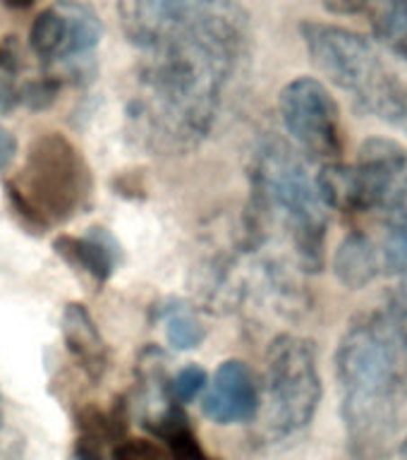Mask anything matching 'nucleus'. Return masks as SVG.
<instances>
[{"label": "nucleus", "instance_id": "21", "mask_svg": "<svg viewBox=\"0 0 407 460\" xmlns=\"http://www.w3.org/2000/svg\"><path fill=\"white\" fill-rule=\"evenodd\" d=\"M14 156H17V139L10 129L0 125V172L13 164Z\"/></svg>", "mask_w": 407, "mask_h": 460}, {"label": "nucleus", "instance_id": "6", "mask_svg": "<svg viewBox=\"0 0 407 460\" xmlns=\"http://www.w3.org/2000/svg\"><path fill=\"white\" fill-rule=\"evenodd\" d=\"M322 401V376L314 343L280 333L266 352L264 415L261 429L269 441H283L307 427Z\"/></svg>", "mask_w": 407, "mask_h": 460}, {"label": "nucleus", "instance_id": "15", "mask_svg": "<svg viewBox=\"0 0 407 460\" xmlns=\"http://www.w3.org/2000/svg\"><path fill=\"white\" fill-rule=\"evenodd\" d=\"M171 10L173 0H115L122 31L137 50H144L161 34Z\"/></svg>", "mask_w": 407, "mask_h": 460}, {"label": "nucleus", "instance_id": "3", "mask_svg": "<svg viewBox=\"0 0 407 460\" xmlns=\"http://www.w3.org/2000/svg\"><path fill=\"white\" fill-rule=\"evenodd\" d=\"M250 182L261 223L286 235L302 271H322L329 207L300 154L279 137H261L252 151Z\"/></svg>", "mask_w": 407, "mask_h": 460}, {"label": "nucleus", "instance_id": "9", "mask_svg": "<svg viewBox=\"0 0 407 460\" xmlns=\"http://www.w3.org/2000/svg\"><path fill=\"white\" fill-rule=\"evenodd\" d=\"M101 20L82 0H58L34 20L29 43L46 63L92 56L101 43Z\"/></svg>", "mask_w": 407, "mask_h": 460}, {"label": "nucleus", "instance_id": "23", "mask_svg": "<svg viewBox=\"0 0 407 460\" xmlns=\"http://www.w3.org/2000/svg\"><path fill=\"white\" fill-rule=\"evenodd\" d=\"M17 96H20V93L14 92L13 86L7 84V82H0V113L10 111L14 101H17Z\"/></svg>", "mask_w": 407, "mask_h": 460}, {"label": "nucleus", "instance_id": "13", "mask_svg": "<svg viewBox=\"0 0 407 460\" xmlns=\"http://www.w3.org/2000/svg\"><path fill=\"white\" fill-rule=\"evenodd\" d=\"M63 338L67 350L77 358V362L92 374L93 379L106 369V343L99 333V326L89 314V309L79 302H70L63 312Z\"/></svg>", "mask_w": 407, "mask_h": 460}, {"label": "nucleus", "instance_id": "27", "mask_svg": "<svg viewBox=\"0 0 407 460\" xmlns=\"http://www.w3.org/2000/svg\"><path fill=\"white\" fill-rule=\"evenodd\" d=\"M0 429H3V405H0Z\"/></svg>", "mask_w": 407, "mask_h": 460}, {"label": "nucleus", "instance_id": "17", "mask_svg": "<svg viewBox=\"0 0 407 460\" xmlns=\"http://www.w3.org/2000/svg\"><path fill=\"white\" fill-rule=\"evenodd\" d=\"M372 27L384 49L407 60V0H376Z\"/></svg>", "mask_w": 407, "mask_h": 460}, {"label": "nucleus", "instance_id": "5", "mask_svg": "<svg viewBox=\"0 0 407 460\" xmlns=\"http://www.w3.org/2000/svg\"><path fill=\"white\" fill-rule=\"evenodd\" d=\"M92 194V175L82 151L58 132L29 144L20 172L7 180V197L22 221L43 230L70 221Z\"/></svg>", "mask_w": 407, "mask_h": 460}, {"label": "nucleus", "instance_id": "11", "mask_svg": "<svg viewBox=\"0 0 407 460\" xmlns=\"http://www.w3.org/2000/svg\"><path fill=\"white\" fill-rule=\"evenodd\" d=\"M384 244L381 269H386L394 279V297H391V316L407 336V194L391 211L384 214Z\"/></svg>", "mask_w": 407, "mask_h": 460}, {"label": "nucleus", "instance_id": "14", "mask_svg": "<svg viewBox=\"0 0 407 460\" xmlns=\"http://www.w3.org/2000/svg\"><path fill=\"white\" fill-rule=\"evenodd\" d=\"M144 424L161 441L165 451L171 453L173 460H216L204 451L190 424V417L178 402L171 401V405H165L156 417H151Z\"/></svg>", "mask_w": 407, "mask_h": 460}, {"label": "nucleus", "instance_id": "24", "mask_svg": "<svg viewBox=\"0 0 407 460\" xmlns=\"http://www.w3.org/2000/svg\"><path fill=\"white\" fill-rule=\"evenodd\" d=\"M3 5L13 7V10H24V7L34 5V0H0Z\"/></svg>", "mask_w": 407, "mask_h": 460}, {"label": "nucleus", "instance_id": "12", "mask_svg": "<svg viewBox=\"0 0 407 460\" xmlns=\"http://www.w3.org/2000/svg\"><path fill=\"white\" fill-rule=\"evenodd\" d=\"M56 250L72 266L89 273L96 283H106L120 264V244L101 226L89 228L82 237L60 235L56 240Z\"/></svg>", "mask_w": 407, "mask_h": 460}, {"label": "nucleus", "instance_id": "20", "mask_svg": "<svg viewBox=\"0 0 407 460\" xmlns=\"http://www.w3.org/2000/svg\"><path fill=\"white\" fill-rule=\"evenodd\" d=\"M113 460H173L164 446L151 438H125L113 448Z\"/></svg>", "mask_w": 407, "mask_h": 460}, {"label": "nucleus", "instance_id": "18", "mask_svg": "<svg viewBox=\"0 0 407 460\" xmlns=\"http://www.w3.org/2000/svg\"><path fill=\"white\" fill-rule=\"evenodd\" d=\"M165 338L175 350H194L204 343L207 329L187 309H173L165 316Z\"/></svg>", "mask_w": 407, "mask_h": 460}, {"label": "nucleus", "instance_id": "4", "mask_svg": "<svg viewBox=\"0 0 407 460\" xmlns=\"http://www.w3.org/2000/svg\"><path fill=\"white\" fill-rule=\"evenodd\" d=\"M300 34L316 70L348 93L362 113L407 132V84L365 36L309 20L300 24Z\"/></svg>", "mask_w": 407, "mask_h": 460}, {"label": "nucleus", "instance_id": "22", "mask_svg": "<svg viewBox=\"0 0 407 460\" xmlns=\"http://www.w3.org/2000/svg\"><path fill=\"white\" fill-rule=\"evenodd\" d=\"M323 7L333 14H358L362 13L372 0H322Z\"/></svg>", "mask_w": 407, "mask_h": 460}, {"label": "nucleus", "instance_id": "8", "mask_svg": "<svg viewBox=\"0 0 407 460\" xmlns=\"http://www.w3.org/2000/svg\"><path fill=\"white\" fill-rule=\"evenodd\" d=\"M280 120L309 158L333 164L343 151L341 111L336 99L314 77H297L279 96Z\"/></svg>", "mask_w": 407, "mask_h": 460}, {"label": "nucleus", "instance_id": "1", "mask_svg": "<svg viewBox=\"0 0 407 460\" xmlns=\"http://www.w3.org/2000/svg\"><path fill=\"white\" fill-rule=\"evenodd\" d=\"M250 43L240 0H173L146 46L128 103V137L151 154H187L214 129Z\"/></svg>", "mask_w": 407, "mask_h": 460}, {"label": "nucleus", "instance_id": "16", "mask_svg": "<svg viewBox=\"0 0 407 460\" xmlns=\"http://www.w3.org/2000/svg\"><path fill=\"white\" fill-rule=\"evenodd\" d=\"M336 276L343 286L359 290L369 286L381 271L379 247L362 233H352L336 252Z\"/></svg>", "mask_w": 407, "mask_h": 460}, {"label": "nucleus", "instance_id": "2", "mask_svg": "<svg viewBox=\"0 0 407 460\" xmlns=\"http://www.w3.org/2000/svg\"><path fill=\"white\" fill-rule=\"evenodd\" d=\"M336 379L350 458L386 460L407 417V336L391 312H367L348 323Z\"/></svg>", "mask_w": 407, "mask_h": 460}, {"label": "nucleus", "instance_id": "7", "mask_svg": "<svg viewBox=\"0 0 407 460\" xmlns=\"http://www.w3.org/2000/svg\"><path fill=\"white\" fill-rule=\"evenodd\" d=\"M316 185L326 207L343 214H386L407 194V151L386 137H372L359 146L350 165H323Z\"/></svg>", "mask_w": 407, "mask_h": 460}, {"label": "nucleus", "instance_id": "25", "mask_svg": "<svg viewBox=\"0 0 407 460\" xmlns=\"http://www.w3.org/2000/svg\"><path fill=\"white\" fill-rule=\"evenodd\" d=\"M401 460H407V438H405V444H403V448H401Z\"/></svg>", "mask_w": 407, "mask_h": 460}, {"label": "nucleus", "instance_id": "19", "mask_svg": "<svg viewBox=\"0 0 407 460\" xmlns=\"http://www.w3.org/2000/svg\"><path fill=\"white\" fill-rule=\"evenodd\" d=\"M208 384V374L204 367L199 365H187L182 367L175 376H173L168 384H165V394L171 398L173 402H178V405H187V402H192L197 395L207 388Z\"/></svg>", "mask_w": 407, "mask_h": 460}, {"label": "nucleus", "instance_id": "26", "mask_svg": "<svg viewBox=\"0 0 407 460\" xmlns=\"http://www.w3.org/2000/svg\"><path fill=\"white\" fill-rule=\"evenodd\" d=\"M0 460H7V456H5V448H3V441H0Z\"/></svg>", "mask_w": 407, "mask_h": 460}, {"label": "nucleus", "instance_id": "10", "mask_svg": "<svg viewBox=\"0 0 407 460\" xmlns=\"http://www.w3.org/2000/svg\"><path fill=\"white\" fill-rule=\"evenodd\" d=\"M204 391V415L221 427L250 422L261 408L257 379L243 359L223 362Z\"/></svg>", "mask_w": 407, "mask_h": 460}]
</instances>
